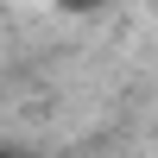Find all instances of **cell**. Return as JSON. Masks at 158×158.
<instances>
[{
    "label": "cell",
    "mask_w": 158,
    "mask_h": 158,
    "mask_svg": "<svg viewBox=\"0 0 158 158\" xmlns=\"http://www.w3.org/2000/svg\"><path fill=\"white\" fill-rule=\"evenodd\" d=\"M51 6H57V13H101L108 0H51Z\"/></svg>",
    "instance_id": "1"
}]
</instances>
